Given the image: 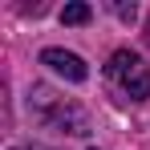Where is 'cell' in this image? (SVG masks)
<instances>
[{
	"label": "cell",
	"instance_id": "obj_3",
	"mask_svg": "<svg viewBox=\"0 0 150 150\" xmlns=\"http://www.w3.org/2000/svg\"><path fill=\"white\" fill-rule=\"evenodd\" d=\"M41 65H49L53 73H61L65 81H85V77H89L85 61H81L77 53H65V49H45L41 53Z\"/></svg>",
	"mask_w": 150,
	"mask_h": 150
},
{
	"label": "cell",
	"instance_id": "obj_4",
	"mask_svg": "<svg viewBox=\"0 0 150 150\" xmlns=\"http://www.w3.org/2000/svg\"><path fill=\"white\" fill-rule=\"evenodd\" d=\"M89 16H93V8H89V4H81V0L61 8V25H85Z\"/></svg>",
	"mask_w": 150,
	"mask_h": 150
},
{
	"label": "cell",
	"instance_id": "obj_1",
	"mask_svg": "<svg viewBox=\"0 0 150 150\" xmlns=\"http://www.w3.org/2000/svg\"><path fill=\"white\" fill-rule=\"evenodd\" d=\"M28 114H33L41 126L61 130V134H77V138L89 134V114H85L77 101L53 93L49 85H33V89H28Z\"/></svg>",
	"mask_w": 150,
	"mask_h": 150
},
{
	"label": "cell",
	"instance_id": "obj_2",
	"mask_svg": "<svg viewBox=\"0 0 150 150\" xmlns=\"http://www.w3.org/2000/svg\"><path fill=\"white\" fill-rule=\"evenodd\" d=\"M110 77L122 85V93H126V98H134V101L150 98V65L138 57V53L118 49L114 57H110Z\"/></svg>",
	"mask_w": 150,
	"mask_h": 150
},
{
	"label": "cell",
	"instance_id": "obj_5",
	"mask_svg": "<svg viewBox=\"0 0 150 150\" xmlns=\"http://www.w3.org/2000/svg\"><path fill=\"white\" fill-rule=\"evenodd\" d=\"M16 150H37V146H16Z\"/></svg>",
	"mask_w": 150,
	"mask_h": 150
}]
</instances>
